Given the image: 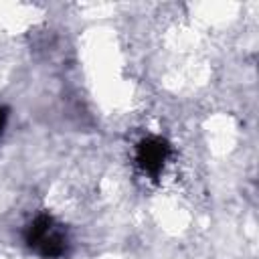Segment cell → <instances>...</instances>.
<instances>
[{"label": "cell", "instance_id": "cell-1", "mask_svg": "<svg viewBox=\"0 0 259 259\" xmlns=\"http://www.w3.org/2000/svg\"><path fill=\"white\" fill-rule=\"evenodd\" d=\"M24 243L42 259H59L67 253V237L61 225H57V221L47 212L36 214L28 223L24 231Z\"/></svg>", "mask_w": 259, "mask_h": 259}, {"label": "cell", "instance_id": "cell-3", "mask_svg": "<svg viewBox=\"0 0 259 259\" xmlns=\"http://www.w3.org/2000/svg\"><path fill=\"white\" fill-rule=\"evenodd\" d=\"M6 119H8V109L6 107H0V134L6 127Z\"/></svg>", "mask_w": 259, "mask_h": 259}, {"label": "cell", "instance_id": "cell-2", "mask_svg": "<svg viewBox=\"0 0 259 259\" xmlns=\"http://www.w3.org/2000/svg\"><path fill=\"white\" fill-rule=\"evenodd\" d=\"M170 156V144L160 136H148L136 146V162L142 172L156 178Z\"/></svg>", "mask_w": 259, "mask_h": 259}]
</instances>
